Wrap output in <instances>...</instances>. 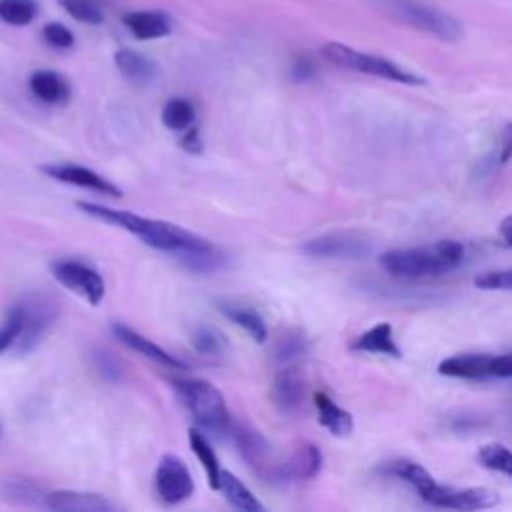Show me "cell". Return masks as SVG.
Here are the masks:
<instances>
[{
  "mask_svg": "<svg viewBox=\"0 0 512 512\" xmlns=\"http://www.w3.org/2000/svg\"><path fill=\"white\" fill-rule=\"evenodd\" d=\"M76 208L96 220H102L110 226H116V228H122L130 234H134L150 248H156L162 252L178 254L184 250H196V248H204L210 244L206 238H202L186 228H180L172 222H166V220H154V218H146V216H140V214H134L128 210L108 208V206L94 204V202H76Z\"/></svg>",
  "mask_w": 512,
  "mask_h": 512,
  "instance_id": "cell-1",
  "label": "cell"
},
{
  "mask_svg": "<svg viewBox=\"0 0 512 512\" xmlns=\"http://www.w3.org/2000/svg\"><path fill=\"white\" fill-rule=\"evenodd\" d=\"M464 260V244L452 238L436 240L430 246L394 248L380 256V266L394 278H430L454 270Z\"/></svg>",
  "mask_w": 512,
  "mask_h": 512,
  "instance_id": "cell-2",
  "label": "cell"
},
{
  "mask_svg": "<svg viewBox=\"0 0 512 512\" xmlns=\"http://www.w3.org/2000/svg\"><path fill=\"white\" fill-rule=\"evenodd\" d=\"M172 386L180 402L200 426L212 432L230 430V412L222 392L216 386L200 378H176L172 380Z\"/></svg>",
  "mask_w": 512,
  "mask_h": 512,
  "instance_id": "cell-3",
  "label": "cell"
},
{
  "mask_svg": "<svg viewBox=\"0 0 512 512\" xmlns=\"http://www.w3.org/2000/svg\"><path fill=\"white\" fill-rule=\"evenodd\" d=\"M322 56L338 68H346V70L386 78V80L408 84V86L424 84L422 76L402 68L400 64H396V62H392L384 56H376V54H368V52L350 48V46L340 44V42H326L322 46Z\"/></svg>",
  "mask_w": 512,
  "mask_h": 512,
  "instance_id": "cell-4",
  "label": "cell"
},
{
  "mask_svg": "<svg viewBox=\"0 0 512 512\" xmlns=\"http://www.w3.org/2000/svg\"><path fill=\"white\" fill-rule=\"evenodd\" d=\"M10 310L18 318L20 326V334L12 346L16 354H26L36 348L58 318L56 302L44 294H28L20 302L12 304Z\"/></svg>",
  "mask_w": 512,
  "mask_h": 512,
  "instance_id": "cell-5",
  "label": "cell"
},
{
  "mask_svg": "<svg viewBox=\"0 0 512 512\" xmlns=\"http://www.w3.org/2000/svg\"><path fill=\"white\" fill-rule=\"evenodd\" d=\"M382 6L396 20L444 42H454L462 36L460 22L438 8L424 6L412 0H382Z\"/></svg>",
  "mask_w": 512,
  "mask_h": 512,
  "instance_id": "cell-6",
  "label": "cell"
},
{
  "mask_svg": "<svg viewBox=\"0 0 512 512\" xmlns=\"http://www.w3.org/2000/svg\"><path fill=\"white\" fill-rule=\"evenodd\" d=\"M300 250L322 260H364L372 252V242L360 232L338 230L306 240Z\"/></svg>",
  "mask_w": 512,
  "mask_h": 512,
  "instance_id": "cell-7",
  "label": "cell"
},
{
  "mask_svg": "<svg viewBox=\"0 0 512 512\" xmlns=\"http://www.w3.org/2000/svg\"><path fill=\"white\" fill-rule=\"evenodd\" d=\"M52 276L70 292L82 296L90 306H98L106 294V284L100 272L86 262L60 258L50 266Z\"/></svg>",
  "mask_w": 512,
  "mask_h": 512,
  "instance_id": "cell-8",
  "label": "cell"
},
{
  "mask_svg": "<svg viewBox=\"0 0 512 512\" xmlns=\"http://www.w3.org/2000/svg\"><path fill=\"white\" fill-rule=\"evenodd\" d=\"M154 490L156 496L168 506L188 500L194 492V482L184 460L172 454L162 456L154 472Z\"/></svg>",
  "mask_w": 512,
  "mask_h": 512,
  "instance_id": "cell-9",
  "label": "cell"
},
{
  "mask_svg": "<svg viewBox=\"0 0 512 512\" xmlns=\"http://www.w3.org/2000/svg\"><path fill=\"white\" fill-rule=\"evenodd\" d=\"M430 506L436 508H452V510H484L492 508L498 502V494L488 488H452L434 484L432 490L422 498Z\"/></svg>",
  "mask_w": 512,
  "mask_h": 512,
  "instance_id": "cell-10",
  "label": "cell"
},
{
  "mask_svg": "<svg viewBox=\"0 0 512 512\" xmlns=\"http://www.w3.org/2000/svg\"><path fill=\"white\" fill-rule=\"evenodd\" d=\"M322 450L312 442H302L294 448L292 456L272 466L268 480L270 482H296V480H310L322 468Z\"/></svg>",
  "mask_w": 512,
  "mask_h": 512,
  "instance_id": "cell-11",
  "label": "cell"
},
{
  "mask_svg": "<svg viewBox=\"0 0 512 512\" xmlns=\"http://www.w3.org/2000/svg\"><path fill=\"white\" fill-rule=\"evenodd\" d=\"M40 170L48 176V178H54L58 182H64V184H72V186H80V188H88L92 192H98V194H106V196H114V198H120L122 196V190L110 182L108 178L100 176L98 172L86 168V166H80V164H68V162H60V164H42Z\"/></svg>",
  "mask_w": 512,
  "mask_h": 512,
  "instance_id": "cell-12",
  "label": "cell"
},
{
  "mask_svg": "<svg viewBox=\"0 0 512 512\" xmlns=\"http://www.w3.org/2000/svg\"><path fill=\"white\" fill-rule=\"evenodd\" d=\"M304 396L306 380L302 372L292 364L280 368L272 380V400L276 408L284 414H296L304 406Z\"/></svg>",
  "mask_w": 512,
  "mask_h": 512,
  "instance_id": "cell-13",
  "label": "cell"
},
{
  "mask_svg": "<svg viewBox=\"0 0 512 512\" xmlns=\"http://www.w3.org/2000/svg\"><path fill=\"white\" fill-rule=\"evenodd\" d=\"M42 504L56 512H112L114 504L102 494L82 490H52L42 494Z\"/></svg>",
  "mask_w": 512,
  "mask_h": 512,
  "instance_id": "cell-14",
  "label": "cell"
},
{
  "mask_svg": "<svg viewBox=\"0 0 512 512\" xmlns=\"http://www.w3.org/2000/svg\"><path fill=\"white\" fill-rule=\"evenodd\" d=\"M232 436H234V444L238 448V454L264 478L270 476L272 464H268V456H270V444L268 440L254 428L250 426H230Z\"/></svg>",
  "mask_w": 512,
  "mask_h": 512,
  "instance_id": "cell-15",
  "label": "cell"
},
{
  "mask_svg": "<svg viewBox=\"0 0 512 512\" xmlns=\"http://www.w3.org/2000/svg\"><path fill=\"white\" fill-rule=\"evenodd\" d=\"M110 328H112V332H114V336H116L118 342H122L124 346L132 348L134 352L146 356V358L152 360L154 364H160V366H164V368H174V370H176V368H178V370H184V368H186V362H184V360L172 356L170 352H166L164 348H160L158 344H154L152 340H148L146 336H142L140 332H136L134 328H130V326H126V324H122V322H114Z\"/></svg>",
  "mask_w": 512,
  "mask_h": 512,
  "instance_id": "cell-16",
  "label": "cell"
},
{
  "mask_svg": "<svg viewBox=\"0 0 512 512\" xmlns=\"http://www.w3.org/2000/svg\"><path fill=\"white\" fill-rule=\"evenodd\" d=\"M438 374L450 378H468V380H486L494 378V356L490 354H454L444 358L438 364Z\"/></svg>",
  "mask_w": 512,
  "mask_h": 512,
  "instance_id": "cell-17",
  "label": "cell"
},
{
  "mask_svg": "<svg viewBox=\"0 0 512 512\" xmlns=\"http://www.w3.org/2000/svg\"><path fill=\"white\" fill-rule=\"evenodd\" d=\"M214 304L232 324L240 326L254 342H258V344L266 342V338H268L266 322L252 306L238 302V300H230V298H216Z\"/></svg>",
  "mask_w": 512,
  "mask_h": 512,
  "instance_id": "cell-18",
  "label": "cell"
},
{
  "mask_svg": "<svg viewBox=\"0 0 512 512\" xmlns=\"http://www.w3.org/2000/svg\"><path fill=\"white\" fill-rule=\"evenodd\" d=\"M114 64L120 70V74L136 86H148L158 76L156 62L132 48H120L114 54Z\"/></svg>",
  "mask_w": 512,
  "mask_h": 512,
  "instance_id": "cell-19",
  "label": "cell"
},
{
  "mask_svg": "<svg viewBox=\"0 0 512 512\" xmlns=\"http://www.w3.org/2000/svg\"><path fill=\"white\" fill-rule=\"evenodd\" d=\"M350 350L354 352H366V354H380V356H390V358H400L402 350L394 340L392 326L388 322H380L372 326L370 330L362 332L352 344Z\"/></svg>",
  "mask_w": 512,
  "mask_h": 512,
  "instance_id": "cell-20",
  "label": "cell"
},
{
  "mask_svg": "<svg viewBox=\"0 0 512 512\" xmlns=\"http://www.w3.org/2000/svg\"><path fill=\"white\" fill-rule=\"evenodd\" d=\"M122 22L130 30V34L138 40H154L170 34V20L162 12H154V10L126 12L122 16Z\"/></svg>",
  "mask_w": 512,
  "mask_h": 512,
  "instance_id": "cell-21",
  "label": "cell"
},
{
  "mask_svg": "<svg viewBox=\"0 0 512 512\" xmlns=\"http://www.w3.org/2000/svg\"><path fill=\"white\" fill-rule=\"evenodd\" d=\"M30 92L46 104H64L70 98L68 80L56 70H36L28 80Z\"/></svg>",
  "mask_w": 512,
  "mask_h": 512,
  "instance_id": "cell-22",
  "label": "cell"
},
{
  "mask_svg": "<svg viewBox=\"0 0 512 512\" xmlns=\"http://www.w3.org/2000/svg\"><path fill=\"white\" fill-rule=\"evenodd\" d=\"M314 406L318 412V422L334 436H348L354 430V420L350 412L340 408L326 392H314Z\"/></svg>",
  "mask_w": 512,
  "mask_h": 512,
  "instance_id": "cell-23",
  "label": "cell"
},
{
  "mask_svg": "<svg viewBox=\"0 0 512 512\" xmlns=\"http://www.w3.org/2000/svg\"><path fill=\"white\" fill-rule=\"evenodd\" d=\"M384 472L402 480V482H406L410 488H414L420 494V498H424L432 490V486L436 484L434 476L422 464H418L414 460H408V458H398V460L388 462L384 466Z\"/></svg>",
  "mask_w": 512,
  "mask_h": 512,
  "instance_id": "cell-24",
  "label": "cell"
},
{
  "mask_svg": "<svg viewBox=\"0 0 512 512\" xmlns=\"http://www.w3.org/2000/svg\"><path fill=\"white\" fill-rule=\"evenodd\" d=\"M216 490H220L224 494V498L230 502V506H234L238 510H244V512H262L264 510V504L248 490V486L242 484L228 470H220Z\"/></svg>",
  "mask_w": 512,
  "mask_h": 512,
  "instance_id": "cell-25",
  "label": "cell"
},
{
  "mask_svg": "<svg viewBox=\"0 0 512 512\" xmlns=\"http://www.w3.org/2000/svg\"><path fill=\"white\" fill-rule=\"evenodd\" d=\"M308 350H310V342H308L306 334L290 328L276 338L272 356L278 364H292V362L304 358L308 354Z\"/></svg>",
  "mask_w": 512,
  "mask_h": 512,
  "instance_id": "cell-26",
  "label": "cell"
},
{
  "mask_svg": "<svg viewBox=\"0 0 512 512\" xmlns=\"http://www.w3.org/2000/svg\"><path fill=\"white\" fill-rule=\"evenodd\" d=\"M174 256L180 260L182 266H186L192 272H214L226 264V254L218 250L214 244L196 250H184Z\"/></svg>",
  "mask_w": 512,
  "mask_h": 512,
  "instance_id": "cell-27",
  "label": "cell"
},
{
  "mask_svg": "<svg viewBox=\"0 0 512 512\" xmlns=\"http://www.w3.org/2000/svg\"><path fill=\"white\" fill-rule=\"evenodd\" d=\"M188 442H190V448H192V452L196 454L198 462L202 464V468H204V472H206V476H208L210 486L216 490V486H218V476H220V470H222L220 464H218L216 452L212 450V446L208 444V440L204 438V434L198 432V430H188Z\"/></svg>",
  "mask_w": 512,
  "mask_h": 512,
  "instance_id": "cell-28",
  "label": "cell"
},
{
  "mask_svg": "<svg viewBox=\"0 0 512 512\" xmlns=\"http://www.w3.org/2000/svg\"><path fill=\"white\" fill-rule=\"evenodd\" d=\"M196 120V110L186 98H170L162 108V122L168 130L184 132Z\"/></svg>",
  "mask_w": 512,
  "mask_h": 512,
  "instance_id": "cell-29",
  "label": "cell"
},
{
  "mask_svg": "<svg viewBox=\"0 0 512 512\" xmlns=\"http://www.w3.org/2000/svg\"><path fill=\"white\" fill-rule=\"evenodd\" d=\"M190 342H192V348L202 354V356H222L224 350H226V342L222 338V334L212 328V326H196L192 330V336H190Z\"/></svg>",
  "mask_w": 512,
  "mask_h": 512,
  "instance_id": "cell-30",
  "label": "cell"
},
{
  "mask_svg": "<svg viewBox=\"0 0 512 512\" xmlns=\"http://www.w3.org/2000/svg\"><path fill=\"white\" fill-rule=\"evenodd\" d=\"M478 462L498 474L510 476L512 474V454L504 444L492 442V444H484L478 450Z\"/></svg>",
  "mask_w": 512,
  "mask_h": 512,
  "instance_id": "cell-31",
  "label": "cell"
},
{
  "mask_svg": "<svg viewBox=\"0 0 512 512\" xmlns=\"http://www.w3.org/2000/svg\"><path fill=\"white\" fill-rule=\"evenodd\" d=\"M34 0H0V20L12 26H28L36 18Z\"/></svg>",
  "mask_w": 512,
  "mask_h": 512,
  "instance_id": "cell-32",
  "label": "cell"
},
{
  "mask_svg": "<svg viewBox=\"0 0 512 512\" xmlns=\"http://www.w3.org/2000/svg\"><path fill=\"white\" fill-rule=\"evenodd\" d=\"M58 4L78 22L100 24L104 20V10L98 0H58Z\"/></svg>",
  "mask_w": 512,
  "mask_h": 512,
  "instance_id": "cell-33",
  "label": "cell"
},
{
  "mask_svg": "<svg viewBox=\"0 0 512 512\" xmlns=\"http://www.w3.org/2000/svg\"><path fill=\"white\" fill-rule=\"evenodd\" d=\"M42 38L46 40L48 46L58 48V50H66L74 46V34L60 22H48L42 28Z\"/></svg>",
  "mask_w": 512,
  "mask_h": 512,
  "instance_id": "cell-34",
  "label": "cell"
},
{
  "mask_svg": "<svg viewBox=\"0 0 512 512\" xmlns=\"http://www.w3.org/2000/svg\"><path fill=\"white\" fill-rule=\"evenodd\" d=\"M474 286L482 290H504L508 292L512 288V274L510 270H490L484 274H478L474 278Z\"/></svg>",
  "mask_w": 512,
  "mask_h": 512,
  "instance_id": "cell-35",
  "label": "cell"
},
{
  "mask_svg": "<svg viewBox=\"0 0 512 512\" xmlns=\"http://www.w3.org/2000/svg\"><path fill=\"white\" fill-rule=\"evenodd\" d=\"M94 366L96 370L110 382H118L122 378V368L116 362V358L112 354H108L106 350H94Z\"/></svg>",
  "mask_w": 512,
  "mask_h": 512,
  "instance_id": "cell-36",
  "label": "cell"
},
{
  "mask_svg": "<svg viewBox=\"0 0 512 512\" xmlns=\"http://www.w3.org/2000/svg\"><path fill=\"white\" fill-rule=\"evenodd\" d=\"M20 334V326H18V318L14 316L12 310H8L4 322L0 324V354H4L6 350H12L16 338Z\"/></svg>",
  "mask_w": 512,
  "mask_h": 512,
  "instance_id": "cell-37",
  "label": "cell"
},
{
  "mask_svg": "<svg viewBox=\"0 0 512 512\" xmlns=\"http://www.w3.org/2000/svg\"><path fill=\"white\" fill-rule=\"evenodd\" d=\"M180 146L188 154H200L202 152L204 144H202V138H200V130L194 124L184 130V136L180 138Z\"/></svg>",
  "mask_w": 512,
  "mask_h": 512,
  "instance_id": "cell-38",
  "label": "cell"
},
{
  "mask_svg": "<svg viewBox=\"0 0 512 512\" xmlns=\"http://www.w3.org/2000/svg\"><path fill=\"white\" fill-rule=\"evenodd\" d=\"M314 64L308 60V58H298L294 64H292V70H290V76L294 82H308L312 76H314Z\"/></svg>",
  "mask_w": 512,
  "mask_h": 512,
  "instance_id": "cell-39",
  "label": "cell"
},
{
  "mask_svg": "<svg viewBox=\"0 0 512 512\" xmlns=\"http://www.w3.org/2000/svg\"><path fill=\"white\" fill-rule=\"evenodd\" d=\"M512 374V356L506 352V354H500V356H494V378H510Z\"/></svg>",
  "mask_w": 512,
  "mask_h": 512,
  "instance_id": "cell-40",
  "label": "cell"
},
{
  "mask_svg": "<svg viewBox=\"0 0 512 512\" xmlns=\"http://www.w3.org/2000/svg\"><path fill=\"white\" fill-rule=\"evenodd\" d=\"M510 146H512V134H510V124L504 126V132H502V152H500V164H506L508 158H510Z\"/></svg>",
  "mask_w": 512,
  "mask_h": 512,
  "instance_id": "cell-41",
  "label": "cell"
},
{
  "mask_svg": "<svg viewBox=\"0 0 512 512\" xmlns=\"http://www.w3.org/2000/svg\"><path fill=\"white\" fill-rule=\"evenodd\" d=\"M498 232H500V236H502L504 246L508 248V246L512 244V216H504V218H502Z\"/></svg>",
  "mask_w": 512,
  "mask_h": 512,
  "instance_id": "cell-42",
  "label": "cell"
},
{
  "mask_svg": "<svg viewBox=\"0 0 512 512\" xmlns=\"http://www.w3.org/2000/svg\"><path fill=\"white\" fill-rule=\"evenodd\" d=\"M0 436H2V424H0Z\"/></svg>",
  "mask_w": 512,
  "mask_h": 512,
  "instance_id": "cell-43",
  "label": "cell"
}]
</instances>
